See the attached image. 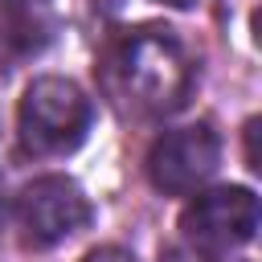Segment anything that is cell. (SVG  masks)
Listing matches in <instances>:
<instances>
[{
  "label": "cell",
  "mask_w": 262,
  "mask_h": 262,
  "mask_svg": "<svg viewBox=\"0 0 262 262\" xmlns=\"http://www.w3.org/2000/svg\"><path fill=\"white\" fill-rule=\"evenodd\" d=\"M246 160H250V168L258 172L262 164H258V119H250L246 123Z\"/></svg>",
  "instance_id": "52a82bcc"
},
{
  "label": "cell",
  "mask_w": 262,
  "mask_h": 262,
  "mask_svg": "<svg viewBox=\"0 0 262 262\" xmlns=\"http://www.w3.org/2000/svg\"><path fill=\"white\" fill-rule=\"evenodd\" d=\"M82 262H135V254L123 250V246H94Z\"/></svg>",
  "instance_id": "8992f818"
},
{
  "label": "cell",
  "mask_w": 262,
  "mask_h": 262,
  "mask_svg": "<svg viewBox=\"0 0 262 262\" xmlns=\"http://www.w3.org/2000/svg\"><path fill=\"white\" fill-rule=\"evenodd\" d=\"M258 217L262 209L250 188L242 184L209 188V192H196L180 213V237L188 242V250L205 258H225L229 250H242L258 233Z\"/></svg>",
  "instance_id": "3957f363"
},
{
  "label": "cell",
  "mask_w": 262,
  "mask_h": 262,
  "mask_svg": "<svg viewBox=\"0 0 262 262\" xmlns=\"http://www.w3.org/2000/svg\"><path fill=\"white\" fill-rule=\"evenodd\" d=\"M217 164H221V139H217V131L209 123L164 131L147 151V176L168 196L201 192V184L213 180Z\"/></svg>",
  "instance_id": "5b68a950"
},
{
  "label": "cell",
  "mask_w": 262,
  "mask_h": 262,
  "mask_svg": "<svg viewBox=\"0 0 262 262\" xmlns=\"http://www.w3.org/2000/svg\"><path fill=\"white\" fill-rule=\"evenodd\" d=\"M4 221H8V201H4V188H0V233H4Z\"/></svg>",
  "instance_id": "ba28073f"
},
{
  "label": "cell",
  "mask_w": 262,
  "mask_h": 262,
  "mask_svg": "<svg viewBox=\"0 0 262 262\" xmlns=\"http://www.w3.org/2000/svg\"><path fill=\"white\" fill-rule=\"evenodd\" d=\"M160 4H172V8H192V4H201V0H160Z\"/></svg>",
  "instance_id": "9c48e42d"
},
{
  "label": "cell",
  "mask_w": 262,
  "mask_h": 262,
  "mask_svg": "<svg viewBox=\"0 0 262 262\" xmlns=\"http://www.w3.org/2000/svg\"><path fill=\"white\" fill-rule=\"evenodd\" d=\"M90 98L70 78H37L16 111L20 147L29 156H70L90 131Z\"/></svg>",
  "instance_id": "7a4b0ae2"
},
{
  "label": "cell",
  "mask_w": 262,
  "mask_h": 262,
  "mask_svg": "<svg viewBox=\"0 0 262 262\" xmlns=\"http://www.w3.org/2000/svg\"><path fill=\"white\" fill-rule=\"evenodd\" d=\"M192 61L168 29H139L115 41L102 57L106 94L135 115H172L192 94Z\"/></svg>",
  "instance_id": "6da1fadb"
},
{
  "label": "cell",
  "mask_w": 262,
  "mask_h": 262,
  "mask_svg": "<svg viewBox=\"0 0 262 262\" xmlns=\"http://www.w3.org/2000/svg\"><path fill=\"white\" fill-rule=\"evenodd\" d=\"M16 225L25 246L49 250L90 225V201L70 176H37L16 196Z\"/></svg>",
  "instance_id": "277c9868"
}]
</instances>
